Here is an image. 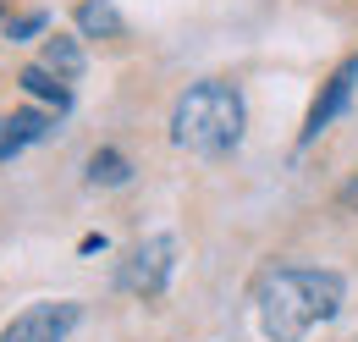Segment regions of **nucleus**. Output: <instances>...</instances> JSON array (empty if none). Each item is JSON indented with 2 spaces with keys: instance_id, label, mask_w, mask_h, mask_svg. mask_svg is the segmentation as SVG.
I'll return each mask as SVG.
<instances>
[{
  "instance_id": "ddd939ff",
  "label": "nucleus",
  "mask_w": 358,
  "mask_h": 342,
  "mask_svg": "<svg viewBox=\"0 0 358 342\" xmlns=\"http://www.w3.org/2000/svg\"><path fill=\"white\" fill-rule=\"evenodd\" d=\"M0 6H6V0H0Z\"/></svg>"
},
{
  "instance_id": "423d86ee",
  "label": "nucleus",
  "mask_w": 358,
  "mask_h": 342,
  "mask_svg": "<svg viewBox=\"0 0 358 342\" xmlns=\"http://www.w3.org/2000/svg\"><path fill=\"white\" fill-rule=\"evenodd\" d=\"M50 128H55V111H34V105H22V111L0 116V160H17L28 144L50 138Z\"/></svg>"
},
{
  "instance_id": "20e7f679",
  "label": "nucleus",
  "mask_w": 358,
  "mask_h": 342,
  "mask_svg": "<svg viewBox=\"0 0 358 342\" xmlns=\"http://www.w3.org/2000/svg\"><path fill=\"white\" fill-rule=\"evenodd\" d=\"M353 94H358V50H353V55H342V61H336V72L320 83V94H314V105H309V116H303V132H298V149L320 144V138L331 132V122H336V116H348Z\"/></svg>"
},
{
  "instance_id": "9b49d317",
  "label": "nucleus",
  "mask_w": 358,
  "mask_h": 342,
  "mask_svg": "<svg viewBox=\"0 0 358 342\" xmlns=\"http://www.w3.org/2000/svg\"><path fill=\"white\" fill-rule=\"evenodd\" d=\"M39 28H45V11H28V17H11V22H6V34H11V39H22V34H39Z\"/></svg>"
},
{
  "instance_id": "1a4fd4ad",
  "label": "nucleus",
  "mask_w": 358,
  "mask_h": 342,
  "mask_svg": "<svg viewBox=\"0 0 358 342\" xmlns=\"http://www.w3.org/2000/svg\"><path fill=\"white\" fill-rule=\"evenodd\" d=\"M39 67H50L55 78H66V83H72V78H83V50H78L72 39H61V34H50Z\"/></svg>"
},
{
  "instance_id": "7ed1b4c3",
  "label": "nucleus",
  "mask_w": 358,
  "mask_h": 342,
  "mask_svg": "<svg viewBox=\"0 0 358 342\" xmlns=\"http://www.w3.org/2000/svg\"><path fill=\"white\" fill-rule=\"evenodd\" d=\"M171 271H177V238H171V232H155V238H143L133 254L122 259L116 287H122V293H138V299H160V293L171 287Z\"/></svg>"
},
{
  "instance_id": "f03ea898",
  "label": "nucleus",
  "mask_w": 358,
  "mask_h": 342,
  "mask_svg": "<svg viewBox=\"0 0 358 342\" xmlns=\"http://www.w3.org/2000/svg\"><path fill=\"white\" fill-rule=\"evenodd\" d=\"M248 128V105H243V88L226 83V78H199L177 94L171 105V144L199 155V160H221L243 144Z\"/></svg>"
},
{
  "instance_id": "9d476101",
  "label": "nucleus",
  "mask_w": 358,
  "mask_h": 342,
  "mask_svg": "<svg viewBox=\"0 0 358 342\" xmlns=\"http://www.w3.org/2000/svg\"><path fill=\"white\" fill-rule=\"evenodd\" d=\"M133 177V166H127V155L122 149H99L89 160V182H105V188H116V182H127Z\"/></svg>"
},
{
  "instance_id": "0eeeda50",
  "label": "nucleus",
  "mask_w": 358,
  "mask_h": 342,
  "mask_svg": "<svg viewBox=\"0 0 358 342\" xmlns=\"http://www.w3.org/2000/svg\"><path fill=\"white\" fill-rule=\"evenodd\" d=\"M22 88H28L34 100L55 105V116H66V111H72V83H66V78H55V72L39 67V61H34V67H22Z\"/></svg>"
},
{
  "instance_id": "f8f14e48",
  "label": "nucleus",
  "mask_w": 358,
  "mask_h": 342,
  "mask_svg": "<svg viewBox=\"0 0 358 342\" xmlns=\"http://www.w3.org/2000/svg\"><path fill=\"white\" fill-rule=\"evenodd\" d=\"M353 199H358V188H353Z\"/></svg>"
},
{
  "instance_id": "39448f33",
  "label": "nucleus",
  "mask_w": 358,
  "mask_h": 342,
  "mask_svg": "<svg viewBox=\"0 0 358 342\" xmlns=\"http://www.w3.org/2000/svg\"><path fill=\"white\" fill-rule=\"evenodd\" d=\"M83 320L78 299H50V303H28L22 315H11V326L0 331V342H66Z\"/></svg>"
},
{
  "instance_id": "6e6552de",
  "label": "nucleus",
  "mask_w": 358,
  "mask_h": 342,
  "mask_svg": "<svg viewBox=\"0 0 358 342\" xmlns=\"http://www.w3.org/2000/svg\"><path fill=\"white\" fill-rule=\"evenodd\" d=\"M78 28H83L89 39H122V34H127V22H122V11H116L110 0H83V6H78Z\"/></svg>"
},
{
  "instance_id": "f257e3e1",
  "label": "nucleus",
  "mask_w": 358,
  "mask_h": 342,
  "mask_svg": "<svg viewBox=\"0 0 358 342\" xmlns=\"http://www.w3.org/2000/svg\"><path fill=\"white\" fill-rule=\"evenodd\" d=\"M348 303V276L331 265H270L254 282V320L265 342H303Z\"/></svg>"
}]
</instances>
